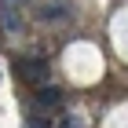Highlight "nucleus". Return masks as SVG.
Instances as JSON below:
<instances>
[{
    "label": "nucleus",
    "mask_w": 128,
    "mask_h": 128,
    "mask_svg": "<svg viewBox=\"0 0 128 128\" xmlns=\"http://www.w3.org/2000/svg\"><path fill=\"white\" fill-rule=\"evenodd\" d=\"M37 102L40 106H59V92L44 84V88H37Z\"/></svg>",
    "instance_id": "7ed1b4c3"
},
{
    "label": "nucleus",
    "mask_w": 128,
    "mask_h": 128,
    "mask_svg": "<svg viewBox=\"0 0 128 128\" xmlns=\"http://www.w3.org/2000/svg\"><path fill=\"white\" fill-rule=\"evenodd\" d=\"M15 70H18V77L26 80V84H33V88H44L51 77V70H48V59L44 55H26V59L15 62Z\"/></svg>",
    "instance_id": "f257e3e1"
},
{
    "label": "nucleus",
    "mask_w": 128,
    "mask_h": 128,
    "mask_svg": "<svg viewBox=\"0 0 128 128\" xmlns=\"http://www.w3.org/2000/svg\"><path fill=\"white\" fill-rule=\"evenodd\" d=\"M0 26H4V33H22V8H18V0H4Z\"/></svg>",
    "instance_id": "f03ea898"
}]
</instances>
